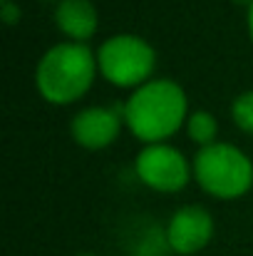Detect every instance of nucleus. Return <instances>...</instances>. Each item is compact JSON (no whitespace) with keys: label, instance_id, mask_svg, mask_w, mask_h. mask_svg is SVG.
Here are the masks:
<instances>
[{"label":"nucleus","instance_id":"1","mask_svg":"<svg viewBox=\"0 0 253 256\" xmlns=\"http://www.w3.org/2000/svg\"><path fill=\"white\" fill-rule=\"evenodd\" d=\"M189 100L184 87L159 78L134 90L124 102V124L144 144H164L186 124Z\"/></svg>","mask_w":253,"mask_h":256},{"label":"nucleus","instance_id":"2","mask_svg":"<svg viewBox=\"0 0 253 256\" xmlns=\"http://www.w3.org/2000/svg\"><path fill=\"white\" fill-rule=\"evenodd\" d=\"M97 72V52L82 42H60L40 58L35 87L50 104H72L89 92Z\"/></svg>","mask_w":253,"mask_h":256},{"label":"nucleus","instance_id":"3","mask_svg":"<svg viewBox=\"0 0 253 256\" xmlns=\"http://www.w3.org/2000/svg\"><path fill=\"white\" fill-rule=\"evenodd\" d=\"M196 184L214 199H239L253 186V162L234 144L216 142L201 147L191 162Z\"/></svg>","mask_w":253,"mask_h":256},{"label":"nucleus","instance_id":"4","mask_svg":"<svg viewBox=\"0 0 253 256\" xmlns=\"http://www.w3.org/2000/svg\"><path fill=\"white\" fill-rule=\"evenodd\" d=\"M157 65L154 48L139 35H112L97 50V68L99 75L114 87L122 90H139L149 82Z\"/></svg>","mask_w":253,"mask_h":256},{"label":"nucleus","instance_id":"5","mask_svg":"<svg viewBox=\"0 0 253 256\" xmlns=\"http://www.w3.org/2000/svg\"><path fill=\"white\" fill-rule=\"evenodd\" d=\"M134 172L144 186L159 194L181 192L194 176L186 157L169 144H147L134 160Z\"/></svg>","mask_w":253,"mask_h":256},{"label":"nucleus","instance_id":"6","mask_svg":"<svg viewBox=\"0 0 253 256\" xmlns=\"http://www.w3.org/2000/svg\"><path fill=\"white\" fill-rule=\"evenodd\" d=\"M214 239V216L199 206L189 204L171 214L167 224V244L174 254L191 256L209 246Z\"/></svg>","mask_w":253,"mask_h":256},{"label":"nucleus","instance_id":"7","mask_svg":"<svg viewBox=\"0 0 253 256\" xmlns=\"http://www.w3.org/2000/svg\"><path fill=\"white\" fill-rule=\"evenodd\" d=\"M124 124V107H87L72 117V140L89 152L107 150L119 137Z\"/></svg>","mask_w":253,"mask_h":256},{"label":"nucleus","instance_id":"8","mask_svg":"<svg viewBox=\"0 0 253 256\" xmlns=\"http://www.w3.org/2000/svg\"><path fill=\"white\" fill-rule=\"evenodd\" d=\"M55 25L67 42L87 45L99 28V12L92 0H60L55 8Z\"/></svg>","mask_w":253,"mask_h":256},{"label":"nucleus","instance_id":"9","mask_svg":"<svg viewBox=\"0 0 253 256\" xmlns=\"http://www.w3.org/2000/svg\"><path fill=\"white\" fill-rule=\"evenodd\" d=\"M186 134L194 144L201 147H209V144H216V134H219V122L211 112H191L189 120H186Z\"/></svg>","mask_w":253,"mask_h":256},{"label":"nucleus","instance_id":"10","mask_svg":"<svg viewBox=\"0 0 253 256\" xmlns=\"http://www.w3.org/2000/svg\"><path fill=\"white\" fill-rule=\"evenodd\" d=\"M231 117L236 122V127L246 134H253V90L241 92L234 102H231Z\"/></svg>","mask_w":253,"mask_h":256},{"label":"nucleus","instance_id":"11","mask_svg":"<svg viewBox=\"0 0 253 256\" xmlns=\"http://www.w3.org/2000/svg\"><path fill=\"white\" fill-rule=\"evenodd\" d=\"M0 15H2L5 25H15L20 20V8H15L12 2H5V5H0Z\"/></svg>","mask_w":253,"mask_h":256},{"label":"nucleus","instance_id":"12","mask_svg":"<svg viewBox=\"0 0 253 256\" xmlns=\"http://www.w3.org/2000/svg\"><path fill=\"white\" fill-rule=\"evenodd\" d=\"M246 22H249V35H251V42H253V0L249 2V15H246Z\"/></svg>","mask_w":253,"mask_h":256},{"label":"nucleus","instance_id":"13","mask_svg":"<svg viewBox=\"0 0 253 256\" xmlns=\"http://www.w3.org/2000/svg\"><path fill=\"white\" fill-rule=\"evenodd\" d=\"M80 256H94V254H80Z\"/></svg>","mask_w":253,"mask_h":256},{"label":"nucleus","instance_id":"14","mask_svg":"<svg viewBox=\"0 0 253 256\" xmlns=\"http://www.w3.org/2000/svg\"><path fill=\"white\" fill-rule=\"evenodd\" d=\"M5 2H10V0H2V5H5Z\"/></svg>","mask_w":253,"mask_h":256},{"label":"nucleus","instance_id":"15","mask_svg":"<svg viewBox=\"0 0 253 256\" xmlns=\"http://www.w3.org/2000/svg\"><path fill=\"white\" fill-rule=\"evenodd\" d=\"M47 2H52V0H47Z\"/></svg>","mask_w":253,"mask_h":256}]
</instances>
